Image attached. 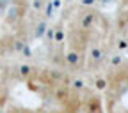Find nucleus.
Segmentation results:
<instances>
[{
  "label": "nucleus",
  "instance_id": "obj_1",
  "mask_svg": "<svg viewBox=\"0 0 128 113\" xmlns=\"http://www.w3.org/2000/svg\"><path fill=\"white\" fill-rule=\"evenodd\" d=\"M84 58H86V51H80L75 50V48H68V51L64 53V62H66V67L68 69H80L84 66Z\"/></svg>",
  "mask_w": 128,
  "mask_h": 113
},
{
  "label": "nucleus",
  "instance_id": "obj_2",
  "mask_svg": "<svg viewBox=\"0 0 128 113\" xmlns=\"http://www.w3.org/2000/svg\"><path fill=\"white\" fill-rule=\"evenodd\" d=\"M96 14L98 12H94L92 9H82L78 12V18H76V25L78 28H82V30H91L96 23Z\"/></svg>",
  "mask_w": 128,
  "mask_h": 113
},
{
  "label": "nucleus",
  "instance_id": "obj_3",
  "mask_svg": "<svg viewBox=\"0 0 128 113\" xmlns=\"http://www.w3.org/2000/svg\"><path fill=\"white\" fill-rule=\"evenodd\" d=\"M82 111L84 113H103V104H102L100 95L89 94L82 101Z\"/></svg>",
  "mask_w": 128,
  "mask_h": 113
},
{
  "label": "nucleus",
  "instance_id": "obj_4",
  "mask_svg": "<svg viewBox=\"0 0 128 113\" xmlns=\"http://www.w3.org/2000/svg\"><path fill=\"white\" fill-rule=\"evenodd\" d=\"M87 58H89V66H91V67H98L100 64L107 58V51H105V48H102V46H92L91 50H89Z\"/></svg>",
  "mask_w": 128,
  "mask_h": 113
},
{
  "label": "nucleus",
  "instance_id": "obj_5",
  "mask_svg": "<svg viewBox=\"0 0 128 113\" xmlns=\"http://www.w3.org/2000/svg\"><path fill=\"white\" fill-rule=\"evenodd\" d=\"M92 87H94L96 92H105V90H108L110 81H108V78H107V76H102V74H100V76H96V78H94Z\"/></svg>",
  "mask_w": 128,
  "mask_h": 113
},
{
  "label": "nucleus",
  "instance_id": "obj_6",
  "mask_svg": "<svg viewBox=\"0 0 128 113\" xmlns=\"http://www.w3.org/2000/svg\"><path fill=\"white\" fill-rule=\"evenodd\" d=\"M64 41H66V30H64V25L62 23H57L54 27V42L60 46Z\"/></svg>",
  "mask_w": 128,
  "mask_h": 113
},
{
  "label": "nucleus",
  "instance_id": "obj_7",
  "mask_svg": "<svg viewBox=\"0 0 128 113\" xmlns=\"http://www.w3.org/2000/svg\"><path fill=\"white\" fill-rule=\"evenodd\" d=\"M70 88H71V92H75V94L84 92V90H86V79H84V78H73V79H70Z\"/></svg>",
  "mask_w": 128,
  "mask_h": 113
},
{
  "label": "nucleus",
  "instance_id": "obj_8",
  "mask_svg": "<svg viewBox=\"0 0 128 113\" xmlns=\"http://www.w3.org/2000/svg\"><path fill=\"white\" fill-rule=\"evenodd\" d=\"M114 48L118 51H126L128 50V39L126 37H118L114 41Z\"/></svg>",
  "mask_w": 128,
  "mask_h": 113
},
{
  "label": "nucleus",
  "instance_id": "obj_9",
  "mask_svg": "<svg viewBox=\"0 0 128 113\" xmlns=\"http://www.w3.org/2000/svg\"><path fill=\"white\" fill-rule=\"evenodd\" d=\"M121 64H123V57H121L119 53L108 57V66H110V67H119Z\"/></svg>",
  "mask_w": 128,
  "mask_h": 113
},
{
  "label": "nucleus",
  "instance_id": "obj_10",
  "mask_svg": "<svg viewBox=\"0 0 128 113\" xmlns=\"http://www.w3.org/2000/svg\"><path fill=\"white\" fill-rule=\"evenodd\" d=\"M6 113H34L28 108H23V106H9Z\"/></svg>",
  "mask_w": 128,
  "mask_h": 113
},
{
  "label": "nucleus",
  "instance_id": "obj_11",
  "mask_svg": "<svg viewBox=\"0 0 128 113\" xmlns=\"http://www.w3.org/2000/svg\"><path fill=\"white\" fill-rule=\"evenodd\" d=\"M34 113H54V111H50V110H44V108H41V110H36Z\"/></svg>",
  "mask_w": 128,
  "mask_h": 113
},
{
  "label": "nucleus",
  "instance_id": "obj_12",
  "mask_svg": "<svg viewBox=\"0 0 128 113\" xmlns=\"http://www.w3.org/2000/svg\"><path fill=\"white\" fill-rule=\"evenodd\" d=\"M54 113H66V111H54Z\"/></svg>",
  "mask_w": 128,
  "mask_h": 113
}]
</instances>
